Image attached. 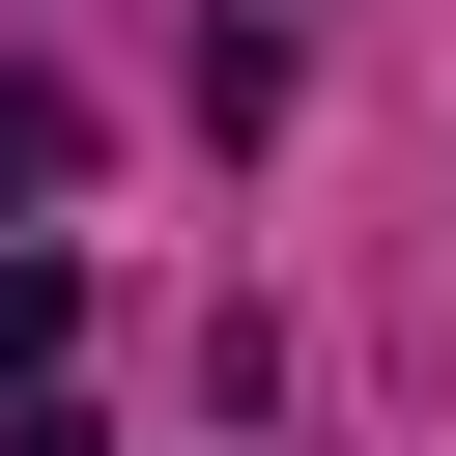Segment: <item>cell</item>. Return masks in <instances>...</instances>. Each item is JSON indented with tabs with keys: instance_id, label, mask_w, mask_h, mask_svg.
Here are the masks:
<instances>
[{
	"instance_id": "cell-1",
	"label": "cell",
	"mask_w": 456,
	"mask_h": 456,
	"mask_svg": "<svg viewBox=\"0 0 456 456\" xmlns=\"http://www.w3.org/2000/svg\"><path fill=\"white\" fill-rule=\"evenodd\" d=\"M86 342V256H0V370H57Z\"/></svg>"
},
{
	"instance_id": "cell-2",
	"label": "cell",
	"mask_w": 456,
	"mask_h": 456,
	"mask_svg": "<svg viewBox=\"0 0 456 456\" xmlns=\"http://www.w3.org/2000/svg\"><path fill=\"white\" fill-rule=\"evenodd\" d=\"M57 171H86V114H57L28 57H0V200H57Z\"/></svg>"
},
{
	"instance_id": "cell-3",
	"label": "cell",
	"mask_w": 456,
	"mask_h": 456,
	"mask_svg": "<svg viewBox=\"0 0 456 456\" xmlns=\"http://www.w3.org/2000/svg\"><path fill=\"white\" fill-rule=\"evenodd\" d=\"M0 456H114V428H86V399H28V428H0Z\"/></svg>"
}]
</instances>
